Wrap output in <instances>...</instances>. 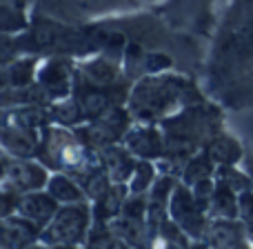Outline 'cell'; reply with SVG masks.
<instances>
[{
  "label": "cell",
  "mask_w": 253,
  "mask_h": 249,
  "mask_svg": "<svg viewBox=\"0 0 253 249\" xmlns=\"http://www.w3.org/2000/svg\"><path fill=\"white\" fill-rule=\"evenodd\" d=\"M211 92L231 109H253V0L231 7L211 58Z\"/></svg>",
  "instance_id": "obj_1"
},
{
  "label": "cell",
  "mask_w": 253,
  "mask_h": 249,
  "mask_svg": "<svg viewBox=\"0 0 253 249\" xmlns=\"http://www.w3.org/2000/svg\"><path fill=\"white\" fill-rule=\"evenodd\" d=\"M93 223V209L84 202H71L56 211L49 225L40 232V243L44 247L78 245L84 241Z\"/></svg>",
  "instance_id": "obj_2"
},
{
  "label": "cell",
  "mask_w": 253,
  "mask_h": 249,
  "mask_svg": "<svg viewBox=\"0 0 253 249\" xmlns=\"http://www.w3.org/2000/svg\"><path fill=\"white\" fill-rule=\"evenodd\" d=\"M169 218H173L175 223L180 225V229H182L193 243H198L205 238V232H207V227H209L211 216L198 205L191 187L184 183H178L173 194H171Z\"/></svg>",
  "instance_id": "obj_3"
},
{
  "label": "cell",
  "mask_w": 253,
  "mask_h": 249,
  "mask_svg": "<svg viewBox=\"0 0 253 249\" xmlns=\"http://www.w3.org/2000/svg\"><path fill=\"white\" fill-rule=\"evenodd\" d=\"M202 243L213 249H253V241L240 218H211Z\"/></svg>",
  "instance_id": "obj_4"
},
{
  "label": "cell",
  "mask_w": 253,
  "mask_h": 249,
  "mask_svg": "<svg viewBox=\"0 0 253 249\" xmlns=\"http://www.w3.org/2000/svg\"><path fill=\"white\" fill-rule=\"evenodd\" d=\"M42 229L25 216H7L0 218V247L2 249H27L40 241Z\"/></svg>",
  "instance_id": "obj_5"
},
{
  "label": "cell",
  "mask_w": 253,
  "mask_h": 249,
  "mask_svg": "<svg viewBox=\"0 0 253 249\" xmlns=\"http://www.w3.org/2000/svg\"><path fill=\"white\" fill-rule=\"evenodd\" d=\"M175 185L178 183L171 176L156 178L151 185V198H149V207H147V223H149L153 238L160 236V227L165 225L167 214H169V202H171V194H173Z\"/></svg>",
  "instance_id": "obj_6"
},
{
  "label": "cell",
  "mask_w": 253,
  "mask_h": 249,
  "mask_svg": "<svg viewBox=\"0 0 253 249\" xmlns=\"http://www.w3.org/2000/svg\"><path fill=\"white\" fill-rule=\"evenodd\" d=\"M60 209V202L51 196V194L44 192H27L25 196H20L18 202V214L29 218L31 223H36L40 229H44L49 225V220L56 216V211Z\"/></svg>",
  "instance_id": "obj_7"
},
{
  "label": "cell",
  "mask_w": 253,
  "mask_h": 249,
  "mask_svg": "<svg viewBox=\"0 0 253 249\" xmlns=\"http://www.w3.org/2000/svg\"><path fill=\"white\" fill-rule=\"evenodd\" d=\"M107 227L114 234H118L123 241H126L133 249H151L153 234L149 229V223L144 218H129V216H116L107 223Z\"/></svg>",
  "instance_id": "obj_8"
},
{
  "label": "cell",
  "mask_w": 253,
  "mask_h": 249,
  "mask_svg": "<svg viewBox=\"0 0 253 249\" xmlns=\"http://www.w3.org/2000/svg\"><path fill=\"white\" fill-rule=\"evenodd\" d=\"M7 185L16 192H38L49 183L47 171L36 162H11L7 165Z\"/></svg>",
  "instance_id": "obj_9"
},
{
  "label": "cell",
  "mask_w": 253,
  "mask_h": 249,
  "mask_svg": "<svg viewBox=\"0 0 253 249\" xmlns=\"http://www.w3.org/2000/svg\"><path fill=\"white\" fill-rule=\"evenodd\" d=\"M205 153L215 162V165H236L245 158V149L236 138L227 134H215L209 143L205 145Z\"/></svg>",
  "instance_id": "obj_10"
},
{
  "label": "cell",
  "mask_w": 253,
  "mask_h": 249,
  "mask_svg": "<svg viewBox=\"0 0 253 249\" xmlns=\"http://www.w3.org/2000/svg\"><path fill=\"white\" fill-rule=\"evenodd\" d=\"M125 200H126L125 183H114L107 189L105 196L93 200V223H109L111 218L120 216Z\"/></svg>",
  "instance_id": "obj_11"
},
{
  "label": "cell",
  "mask_w": 253,
  "mask_h": 249,
  "mask_svg": "<svg viewBox=\"0 0 253 249\" xmlns=\"http://www.w3.org/2000/svg\"><path fill=\"white\" fill-rule=\"evenodd\" d=\"M209 216L211 218H238L240 216V209H238V192L218 178H215V192H213V200H211V207H209Z\"/></svg>",
  "instance_id": "obj_12"
},
{
  "label": "cell",
  "mask_w": 253,
  "mask_h": 249,
  "mask_svg": "<svg viewBox=\"0 0 253 249\" xmlns=\"http://www.w3.org/2000/svg\"><path fill=\"white\" fill-rule=\"evenodd\" d=\"M47 192L56 198L62 205H71V202H84V187L78 183V180L69 178V176H53L47 183Z\"/></svg>",
  "instance_id": "obj_13"
},
{
  "label": "cell",
  "mask_w": 253,
  "mask_h": 249,
  "mask_svg": "<svg viewBox=\"0 0 253 249\" xmlns=\"http://www.w3.org/2000/svg\"><path fill=\"white\" fill-rule=\"evenodd\" d=\"M87 249H133L126 241L114 234L107 223H93L87 234Z\"/></svg>",
  "instance_id": "obj_14"
},
{
  "label": "cell",
  "mask_w": 253,
  "mask_h": 249,
  "mask_svg": "<svg viewBox=\"0 0 253 249\" xmlns=\"http://www.w3.org/2000/svg\"><path fill=\"white\" fill-rule=\"evenodd\" d=\"M215 169H218V165H215L207 153L193 156L182 169V183L189 185V187H193L196 183H200V180H205V178H213Z\"/></svg>",
  "instance_id": "obj_15"
},
{
  "label": "cell",
  "mask_w": 253,
  "mask_h": 249,
  "mask_svg": "<svg viewBox=\"0 0 253 249\" xmlns=\"http://www.w3.org/2000/svg\"><path fill=\"white\" fill-rule=\"evenodd\" d=\"M105 165H107L109 178L116 180V183H125L126 178L133 176V169H135L131 158L126 156L125 151H120V149H109V151L105 153Z\"/></svg>",
  "instance_id": "obj_16"
},
{
  "label": "cell",
  "mask_w": 253,
  "mask_h": 249,
  "mask_svg": "<svg viewBox=\"0 0 253 249\" xmlns=\"http://www.w3.org/2000/svg\"><path fill=\"white\" fill-rule=\"evenodd\" d=\"M215 178L227 183L231 189H236L238 194L247 192V189H253V180L247 171L236 169V165H220L215 169Z\"/></svg>",
  "instance_id": "obj_17"
},
{
  "label": "cell",
  "mask_w": 253,
  "mask_h": 249,
  "mask_svg": "<svg viewBox=\"0 0 253 249\" xmlns=\"http://www.w3.org/2000/svg\"><path fill=\"white\" fill-rule=\"evenodd\" d=\"M129 147L133 151H138L140 156L144 158H151V156H158L162 151V145H160V138H158L156 131H138L129 138Z\"/></svg>",
  "instance_id": "obj_18"
},
{
  "label": "cell",
  "mask_w": 253,
  "mask_h": 249,
  "mask_svg": "<svg viewBox=\"0 0 253 249\" xmlns=\"http://www.w3.org/2000/svg\"><path fill=\"white\" fill-rule=\"evenodd\" d=\"M153 185V167L149 162H138L131 176V194H144Z\"/></svg>",
  "instance_id": "obj_19"
},
{
  "label": "cell",
  "mask_w": 253,
  "mask_h": 249,
  "mask_svg": "<svg viewBox=\"0 0 253 249\" xmlns=\"http://www.w3.org/2000/svg\"><path fill=\"white\" fill-rule=\"evenodd\" d=\"M238 209H240L238 218L245 223L247 232H249V236L253 241V189H247V192L238 194Z\"/></svg>",
  "instance_id": "obj_20"
},
{
  "label": "cell",
  "mask_w": 253,
  "mask_h": 249,
  "mask_svg": "<svg viewBox=\"0 0 253 249\" xmlns=\"http://www.w3.org/2000/svg\"><path fill=\"white\" fill-rule=\"evenodd\" d=\"M42 83L53 92H62L67 87V71L60 65H49L42 74Z\"/></svg>",
  "instance_id": "obj_21"
},
{
  "label": "cell",
  "mask_w": 253,
  "mask_h": 249,
  "mask_svg": "<svg viewBox=\"0 0 253 249\" xmlns=\"http://www.w3.org/2000/svg\"><path fill=\"white\" fill-rule=\"evenodd\" d=\"M18 202H20V192L16 189H0V218H7L13 211H18Z\"/></svg>",
  "instance_id": "obj_22"
},
{
  "label": "cell",
  "mask_w": 253,
  "mask_h": 249,
  "mask_svg": "<svg viewBox=\"0 0 253 249\" xmlns=\"http://www.w3.org/2000/svg\"><path fill=\"white\" fill-rule=\"evenodd\" d=\"M89 76H91L96 83H109V80H114V76H116V69L109 65V62H96V65H91L89 67V71H87Z\"/></svg>",
  "instance_id": "obj_23"
},
{
  "label": "cell",
  "mask_w": 253,
  "mask_h": 249,
  "mask_svg": "<svg viewBox=\"0 0 253 249\" xmlns=\"http://www.w3.org/2000/svg\"><path fill=\"white\" fill-rule=\"evenodd\" d=\"M242 162H245V171L251 176V180H253V151H249V149H247V151H245V158H242Z\"/></svg>",
  "instance_id": "obj_24"
},
{
  "label": "cell",
  "mask_w": 253,
  "mask_h": 249,
  "mask_svg": "<svg viewBox=\"0 0 253 249\" xmlns=\"http://www.w3.org/2000/svg\"><path fill=\"white\" fill-rule=\"evenodd\" d=\"M165 249H193L191 245H178V243H165Z\"/></svg>",
  "instance_id": "obj_25"
},
{
  "label": "cell",
  "mask_w": 253,
  "mask_h": 249,
  "mask_svg": "<svg viewBox=\"0 0 253 249\" xmlns=\"http://www.w3.org/2000/svg\"><path fill=\"white\" fill-rule=\"evenodd\" d=\"M49 249H78L76 245H56V247H49Z\"/></svg>",
  "instance_id": "obj_26"
},
{
  "label": "cell",
  "mask_w": 253,
  "mask_h": 249,
  "mask_svg": "<svg viewBox=\"0 0 253 249\" xmlns=\"http://www.w3.org/2000/svg\"><path fill=\"white\" fill-rule=\"evenodd\" d=\"M4 83H7V76H4V74H2V71H0V87H2V85H4Z\"/></svg>",
  "instance_id": "obj_27"
},
{
  "label": "cell",
  "mask_w": 253,
  "mask_h": 249,
  "mask_svg": "<svg viewBox=\"0 0 253 249\" xmlns=\"http://www.w3.org/2000/svg\"><path fill=\"white\" fill-rule=\"evenodd\" d=\"M27 249H47L44 245H31V247H27Z\"/></svg>",
  "instance_id": "obj_28"
},
{
  "label": "cell",
  "mask_w": 253,
  "mask_h": 249,
  "mask_svg": "<svg viewBox=\"0 0 253 249\" xmlns=\"http://www.w3.org/2000/svg\"><path fill=\"white\" fill-rule=\"evenodd\" d=\"M0 249H2V247H0Z\"/></svg>",
  "instance_id": "obj_29"
}]
</instances>
